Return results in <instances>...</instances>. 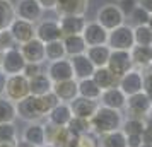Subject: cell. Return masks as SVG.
<instances>
[{"label":"cell","mask_w":152,"mask_h":147,"mask_svg":"<svg viewBox=\"0 0 152 147\" xmlns=\"http://www.w3.org/2000/svg\"><path fill=\"white\" fill-rule=\"evenodd\" d=\"M99 105L106 106V108H111V110L121 111V110H125V106H126V94L118 86L116 87H111V89H106V91L101 92Z\"/></svg>","instance_id":"cell-18"},{"label":"cell","mask_w":152,"mask_h":147,"mask_svg":"<svg viewBox=\"0 0 152 147\" xmlns=\"http://www.w3.org/2000/svg\"><path fill=\"white\" fill-rule=\"evenodd\" d=\"M5 82H7V75L0 70V96H4L5 92Z\"/></svg>","instance_id":"cell-48"},{"label":"cell","mask_w":152,"mask_h":147,"mask_svg":"<svg viewBox=\"0 0 152 147\" xmlns=\"http://www.w3.org/2000/svg\"><path fill=\"white\" fill-rule=\"evenodd\" d=\"M0 147H15V142H4V140H0Z\"/></svg>","instance_id":"cell-50"},{"label":"cell","mask_w":152,"mask_h":147,"mask_svg":"<svg viewBox=\"0 0 152 147\" xmlns=\"http://www.w3.org/2000/svg\"><path fill=\"white\" fill-rule=\"evenodd\" d=\"M38 103H39V108H41L43 115L46 116L53 108H55L60 101H58V98H56L53 92H48V94H43V96H38Z\"/></svg>","instance_id":"cell-37"},{"label":"cell","mask_w":152,"mask_h":147,"mask_svg":"<svg viewBox=\"0 0 152 147\" xmlns=\"http://www.w3.org/2000/svg\"><path fill=\"white\" fill-rule=\"evenodd\" d=\"M69 132L74 135V137H80L84 133L92 132V125H91V120L86 118H77V116H72V120L69 121Z\"/></svg>","instance_id":"cell-34"},{"label":"cell","mask_w":152,"mask_h":147,"mask_svg":"<svg viewBox=\"0 0 152 147\" xmlns=\"http://www.w3.org/2000/svg\"><path fill=\"white\" fill-rule=\"evenodd\" d=\"M22 56L26 63H43L46 62V55H45V43L39 41L38 38H33L31 41L24 43L19 46Z\"/></svg>","instance_id":"cell-15"},{"label":"cell","mask_w":152,"mask_h":147,"mask_svg":"<svg viewBox=\"0 0 152 147\" xmlns=\"http://www.w3.org/2000/svg\"><path fill=\"white\" fill-rule=\"evenodd\" d=\"M106 67L118 79L123 77L125 74H128L133 69V62H132L130 51H125V50H111V55H110V60H108V65Z\"/></svg>","instance_id":"cell-8"},{"label":"cell","mask_w":152,"mask_h":147,"mask_svg":"<svg viewBox=\"0 0 152 147\" xmlns=\"http://www.w3.org/2000/svg\"><path fill=\"white\" fill-rule=\"evenodd\" d=\"M36 38L43 41L45 45L51 41H58L62 39V29H60V24L58 21H53V19H41L39 22H36Z\"/></svg>","instance_id":"cell-12"},{"label":"cell","mask_w":152,"mask_h":147,"mask_svg":"<svg viewBox=\"0 0 152 147\" xmlns=\"http://www.w3.org/2000/svg\"><path fill=\"white\" fill-rule=\"evenodd\" d=\"M149 28L152 29V14H151V17H149Z\"/></svg>","instance_id":"cell-53"},{"label":"cell","mask_w":152,"mask_h":147,"mask_svg":"<svg viewBox=\"0 0 152 147\" xmlns=\"http://www.w3.org/2000/svg\"><path fill=\"white\" fill-rule=\"evenodd\" d=\"M75 147H99V135L87 132L75 139Z\"/></svg>","instance_id":"cell-39"},{"label":"cell","mask_w":152,"mask_h":147,"mask_svg":"<svg viewBox=\"0 0 152 147\" xmlns=\"http://www.w3.org/2000/svg\"><path fill=\"white\" fill-rule=\"evenodd\" d=\"M133 38H135V45L151 46L152 45V29L149 28V24L135 26V28H133Z\"/></svg>","instance_id":"cell-36"},{"label":"cell","mask_w":152,"mask_h":147,"mask_svg":"<svg viewBox=\"0 0 152 147\" xmlns=\"http://www.w3.org/2000/svg\"><path fill=\"white\" fill-rule=\"evenodd\" d=\"M14 19H15L14 4L10 0H0V31L9 29V26L12 24Z\"/></svg>","instance_id":"cell-31"},{"label":"cell","mask_w":152,"mask_h":147,"mask_svg":"<svg viewBox=\"0 0 152 147\" xmlns=\"http://www.w3.org/2000/svg\"><path fill=\"white\" fill-rule=\"evenodd\" d=\"M22 140H26L29 144L36 147L46 146V133H45V125L39 121H31L22 132Z\"/></svg>","instance_id":"cell-22"},{"label":"cell","mask_w":152,"mask_h":147,"mask_svg":"<svg viewBox=\"0 0 152 147\" xmlns=\"http://www.w3.org/2000/svg\"><path fill=\"white\" fill-rule=\"evenodd\" d=\"M149 17H151V14L145 12L144 9L138 7V5L133 9V12L128 15V19H130V22H132V28H135V26H142V24H149Z\"/></svg>","instance_id":"cell-38"},{"label":"cell","mask_w":152,"mask_h":147,"mask_svg":"<svg viewBox=\"0 0 152 147\" xmlns=\"http://www.w3.org/2000/svg\"><path fill=\"white\" fill-rule=\"evenodd\" d=\"M144 79L145 74H142V70L138 69H132L128 74H125L123 77H120L118 80V87L126 94V98L132 94L144 91Z\"/></svg>","instance_id":"cell-11"},{"label":"cell","mask_w":152,"mask_h":147,"mask_svg":"<svg viewBox=\"0 0 152 147\" xmlns=\"http://www.w3.org/2000/svg\"><path fill=\"white\" fill-rule=\"evenodd\" d=\"M24 65H26V60H24L19 46H12V48H9V50L0 51V70L5 75L22 74Z\"/></svg>","instance_id":"cell-2"},{"label":"cell","mask_w":152,"mask_h":147,"mask_svg":"<svg viewBox=\"0 0 152 147\" xmlns=\"http://www.w3.org/2000/svg\"><path fill=\"white\" fill-rule=\"evenodd\" d=\"M130 56L133 62V69H147L152 62V48L135 45L130 50Z\"/></svg>","instance_id":"cell-26"},{"label":"cell","mask_w":152,"mask_h":147,"mask_svg":"<svg viewBox=\"0 0 152 147\" xmlns=\"http://www.w3.org/2000/svg\"><path fill=\"white\" fill-rule=\"evenodd\" d=\"M138 7H142L145 10V12H149V14H152V0H137Z\"/></svg>","instance_id":"cell-47"},{"label":"cell","mask_w":152,"mask_h":147,"mask_svg":"<svg viewBox=\"0 0 152 147\" xmlns=\"http://www.w3.org/2000/svg\"><path fill=\"white\" fill-rule=\"evenodd\" d=\"M70 63H72V70H74V79L75 80H84V79H91L96 67L92 65L87 55H75V56H69Z\"/></svg>","instance_id":"cell-19"},{"label":"cell","mask_w":152,"mask_h":147,"mask_svg":"<svg viewBox=\"0 0 152 147\" xmlns=\"http://www.w3.org/2000/svg\"><path fill=\"white\" fill-rule=\"evenodd\" d=\"M67 56H75V55H82L87 50V45L84 41L82 34H72V36H63L62 38Z\"/></svg>","instance_id":"cell-28"},{"label":"cell","mask_w":152,"mask_h":147,"mask_svg":"<svg viewBox=\"0 0 152 147\" xmlns=\"http://www.w3.org/2000/svg\"><path fill=\"white\" fill-rule=\"evenodd\" d=\"M45 55H46V62H56V60H62L67 58V51L63 46V41H51L45 45Z\"/></svg>","instance_id":"cell-33"},{"label":"cell","mask_w":152,"mask_h":147,"mask_svg":"<svg viewBox=\"0 0 152 147\" xmlns=\"http://www.w3.org/2000/svg\"><path fill=\"white\" fill-rule=\"evenodd\" d=\"M145 127V118H135V116H128L126 120H123V130L125 135H142Z\"/></svg>","instance_id":"cell-35"},{"label":"cell","mask_w":152,"mask_h":147,"mask_svg":"<svg viewBox=\"0 0 152 147\" xmlns=\"http://www.w3.org/2000/svg\"><path fill=\"white\" fill-rule=\"evenodd\" d=\"M147 72H149V74H152V62H151V65L147 67Z\"/></svg>","instance_id":"cell-52"},{"label":"cell","mask_w":152,"mask_h":147,"mask_svg":"<svg viewBox=\"0 0 152 147\" xmlns=\"http://www.w3.org/2000/svg\"><path fill=\"white\" fill-rule=\"evenodd\" d=\"M15 17L24 19L29 22H39L43 17V7L38 4V0H17L14 4Z\"/></svg>","instance_id":"cell-9"},{"label":"cell","mask_w":152,"mask_h":147,"mask_svg":"<svg viewBox=\"0 0 152 147\" xmlns=\"http://www.w3.org/2000/svg\"><path fill=\"white\" fill-rule=\"evenodd\" d=\"M126 111L128 116H135V118H147L152 113V99L145 94L144 91L132 94L126 98Z\"/></svg>","instance_id":"cell-6"},{"label":"cell","mask_w":152,"mask_h":147,"mask_svg":"<svg viewBox=\"0 0 152 147\" xmlns=\"http://www.w3.org/2000/svg\"><path fill=\"white\" fill-rule=\"evenodd\" d=\"M15 147H36V146H33V144H29V142H26V140H17L15 142Z\"/></svg>","instance_id":"cell-49"},{"label":"cell","mask_w":152,"mask_h":147,"mask_svg":"<svg viewBox=\"0 0 152 147\" xmlns=\"http://www.w3.org/2000/svg\"><path fill=\"white\" fill-rule=\"evenodd\" d=\"M89 0H56L55 12L62 15H86Z\"/></svg>","instance_id":"cell-20"},{"label":"cell","mask_w":152,"mask_h":147,"mask_svg":"<svg viewBox=\"0 0 152 147\" xmlns=\"http://www.w3.org/2000/svg\"><path fill=\"white\" fill-rule=\"evenodd\" d=\"M17 43L14 41V38L10 34V31L5 29V31H0V51H4V50H9L15 46Z\"/></svg>","instance_id":"cell-42"},{"label":"cell","mask_w":152,"mask_h":147,"mask_svg":"<svg viewBox=\"0 0 152 147\" xmlns=\"http://www.w3.org/2000/svg\"><path fill=\"white\" fill-rule=\"evenodd\" d=\"M43 147H53V146H50V144H46V146H43Z\"/></svg>","instance_id":"cell-54"},{"label":"cell","mask_w":152,"mask_h":147,"mask_svg":"<svg viewBox=\"0 0 152 147\" xmlns=\"http://www.w3.org/2000/svg\"><path fill=\"white\" fill-rule=\"evenodd\" d=\"M79 82V96H82V98H87V99H96L99 101L101 98V87L91 79H84V80H77Z\"/></svg>","instance_id":"cell-30"},{"label":"cell","mask_w":152,"mask_h":147,"mask_svg":"<svg viewBox=\"0 0 152 147\" xmlns=\"http://www.w3.org/2000/svg\"><path fill=\"white\" fill-rule=\"evenodd\" d=\"M0 140L17 142V130L14 123H0Z\"/></svg>","instance_id":"cell-40"},{"label":"cell","mask_w":152,"mask_h":147,"mask_svg":"<svg viewBox=\"0 0 152 147\" xmlns=\"http://www.w3.org/2000/svg\"><path fill=\"white\" fill-rule=\"evenodd\" d=\"M60 29L63 36H72V34H82L87 19L86 15H62L58 19Z\"/></svg>","instance_id":"cell-21"},{"label":"cell","mask_w":152,"mask_h":147,"mask_svg":"<svg viewBox=\"0 0 152 147\" xmlns=\"http://www.w3.org/2000/svg\"><path fill=\"white\" fill-rule=\"evenodd\" d=\"M51 89H53V82H51V79L46 75V72H43L39 75L29 79V92H31L33 96L48 94V92H51Z\"/></svg>","instance_id":"cell-27"},{"label":"cell","mask_w":152,"mask_h":147,"mask_svg":"<svg viewBox=\"0 0 152 147\" xmlns=\"http://www.w3.org/2000/svg\"><path fill=\"white\" fill-rule=\"evenodd\" d=\"M142 144V135H126V147H138Z\"/></svg>","instance_id":"cell-45"},{"label":"cell","mask_w":152,"mask_h":147,"mask_svg":"<svg viewBox=\"0 0 152 147\" xmlns=\"http://www.w3.org/2000/svg\"><path fill=\"white\" fill-rule=\"evenodd\" d=\"M86 55L89 58L92 65L99 69V67H106L108 65V60H110L111 55V48L108 45H101V46H87L86 50Z\"/></svg>","instance_id":"cell-24"},{"label":"cell","mask_w":152,"mask_h":147,"mask_svg":"<svg viewBox=\"0 0 152 147\" xmlns=\"http://www.w3.org/2000/svg\"><path fill=\"white\" fill-rule=\"evenodd\" d=\"M108 46L111 50H125L130 51L135 46V38H133V28L130 24H121L118 28L111 29L108 34Z\"/></svg>","instance_id":"cell-3"},{"label":"cell","mask_w":152,"mask_h":147,"mask_svg":"<svg viewBox=\"0 0 152 147\" xmlns=\"http://www.w3.org/2000/svg\"><path fill=\"white\" fill-rule=\"evenodd\" d=\"M142 142L144 144H152V115L145 118V127L142 132Z\"/></svg>","instance_id":"cell-44"},{"label":"cell","mask_w":152,"mask_h":147,"mask_svg":"<svg viewBox=\"0 0 152 147\" xmlns=\"http://www.w3.org/2000/svg\"><path fill=\"white\" fill-rule=\"evenodd\" d=\"M29 79L24 77L22 74L17 75H7V82H5V92L4 96L10 99L12 103H19L21 99L29 96Z\"/></svg>","instance_id":"cell-5"},{"label":"cell","mask_w":152,"mask_h":147,"mask_svg":"<svg viewBox=\"0 0 152 147\" xmlns=\"http://www.w3.org/2000/svg\"><path fill=\"white\" fill-rule=\"evenodd\" d=\"M17 118V111H15V103L5 96H0V123H14Z\"/></svg>","instance_id":"cell-32"},{"label":"cell","mask_w":152,"mask_h":147,"mask_svg":"<svg viewBox=\"0 0 152 147\" xmlns=\"http://www.w3.org/2000/svg\"><path fill=\"white\" fill-rule=\"evenodd\" d=\"M15 111H17V116L19 118L26 120L28 123H31V121H39L41 118H46L43 115L41 108H39L38 96H33V94H29L24 99H21L19 103H15Z\"/></svg>","instance_id":"cell-7"},{"label":"cell","mask_w":152,"mask_h":147,"mask_svg":"<svg viewBox=\"0 0 152 147\" xmlns=\"http://www.w3.org/2000/svg\"><path fill=\"white\" fill-rule=\"evenodd\" d=\"M69 105H70V110H72V115H74V116L91 120L94 115H96L97 108H99V101L77 96V98L74 99L72 103H69Z\"/></svg>","instance_id":"cell-16"},{"label":"cell","mask_w":152,"mask_h":147,"mask_svg":"<svg viewBox=\"0 0 152 147\" xmlns=\"http://www.w3.org/2000/svg\"><path fill=\"white\" fill-rule=\"evenodd\" d=\"M151 48H152V45H151Z\"/></svg>","instance_id":"cell-55"},{"label":"cell","mask_w":152,"mask_h":147,"mask_svg":"<svg viewBox=\"0 0 152 147\" xmlns=\"http://www.w3.org/2000/svg\"><path fill=\"white\" fill-rule=\"evenodd\" d=\"M99 147H126V135L121 128L99 135Z\"/></svg>","instance_id":"cell-29"},{"label":"cell","mask_w":152,"mask_h":147,"mask_svg":"<svg viewBox=\"0 0 152 147\" xmlns=\"http://www.w3.org/2000/svg\"><path fill=\"white\" fill-rule=\"evenodd\" d=\"M108 34H110L108 29H104L97 21H92L86 24L82 38L87 46H101V45H108Z\"/></svg>","instance_id":"cell-13"},{"label":"cell","mask_w":152,"mask_h":147,"mask_svg":"<svg viewBox=\"0 0 152 147\" xmlns=\"http://www.w3.org/2000/svg\"><path fill=\"white\" fill-rule=\"evenodd\" d=\"M38 4L43 7V10H55L56 0H38Z\"/></svg>","instance_id":"cell-46"},{"label":"cell","mask_w":152,"mask_h":147,"mask_svg":"<svg viewBox=\"0 0 152 147\" xmlns=\"http://www.w3.org/2000/svg\"><path fill=\"white\" fill-rule=\"evenodd\" d=\"M96 21L99 22L104 29L111 31V29H115V28H118V26L125 24L126 17H125V14L120 10L118 4H104V5H101L99 10H97Z\"/></svg>","instance_id":"cell-4"},{"label":"cell","mask_w":152,"mask_h":147,"mask_svg":"<svg viewBox=\"0 0 152 147\" xmlns=\"http://www.w3.org/2000/svg\"><path fill=\"white\" fill-rule=\"evenodd\" d=\"M138 147H152V144H144V142H142Z\"/></svg>","instance_id":"cell-51"},{"label":"cell","mask_w":152,"mask_h":147,"mask_svg":"<svg viewBox=\"0 0 152 147\" xmlns=\"http://www.w3.org/2000/svg\"><path fill=\"white\" fill-rule=\"evenodd\" d=\"M43 74V63H26L24 70H22V75L28 79H33L36 75Z\"/></svg>","instance_id":"cell-41"},{"label":"cell","mask_w":152,"mask_h":147,"mask_svg":"<svg viewBox=\"0 0 152 147\" xmlns=\"http://www.w3.org/2000/svg\"><path fill=\"white\" fill-rule=\"evenodd\" d=\"M92 80L101 87V91H106V89H111V87H116L120 79H118L108 67H99V69L94 70Z\"/></svg>","instance_id":"cell-25"},{"label":"cell","mask_w":152,"mask_h":147,"mask_svg":"<svg viewBox=\"0 0 152 147\" xmlns=\"http://www.w3.org/2000/svg\"><path fill=\"white\" fill-rule=\"evenodd\" d=\"M91 125H92V132L96 135L115 132V130H120L123 125V115L118 110H111V108L99 105L96 115L91 118Z\"/></svg>","instance_id":"cell-1"},{"label":"cell","mask_w":152,"mask_h":147,"mask_svg":"<svg viewBox=\"0 0 152 147\" xmlns=\"http://www.w3.org/2000/svg\"><path fill=\"white\" fill-rule=\"evenodd\" d=\"M72 110H70V105L69 103H58V105L51 110V111L46 115L48 118V123L55 127H67L69 121L72 120Z\"/></svg>","instance_id":"cell-23"},{"label":"cell","mask_w":152,"mask_h":147,"mask_svg":"<svg viewBox=\"0 0 152 147\" xmlns=\"http://www.w3.org/2000/svg\"><path fill=\"white\" fill-rule=\"evenodd\" d=\"M51 92L55 94L60 103H72L79 96V82L75 79L62 80V82H53Z\"/></svg>","instance_id":"cell-17"},{"label":"cell","mask_w":152,"mask_h":147,"mask_svg":"<svg viewBox=\"0 0 152 147\" xmlns=\"http://www.w3.org/2000/svg\"><path fill=\"white\" fill-rule=\"evenodd\" d=\"M9 31H10L14 41L19 46L31 41L33 38H36V24L34 22H29V21H24V19H19V17H15L12 21V24L9 26Z\"/></svg>","instance_id":"cell-10"},{"label":"cell","mask_w":152,"mask_h":147,"mask_svg":"<svg viewBox=\"0 0 152 147\" xmlns=\"http://www.w3.org/2000/svg\"><path fill=\"white\" fill-rule=\"evenodd\" d=\"M46 75L51 79V82H62V80L74 79V70H72V63H70L69 56L56 60V62H48Z\"/></svg>","instance_id":"cell-14"},{"label":"cell","mask_w":152,"mask_h":147,"mask_svg":"<svg viewBox=\"0 0 152 147\" xmlns=\"http://www.w3.org/2000/svg\"><path fill=\"white\" fill-rule=\"evenodd\" d=\"M137 5H138L137 0H118V7H120V10L125 14V17H128Z\"/></svg>","instance_id":"cell-43"}]
</instances>
